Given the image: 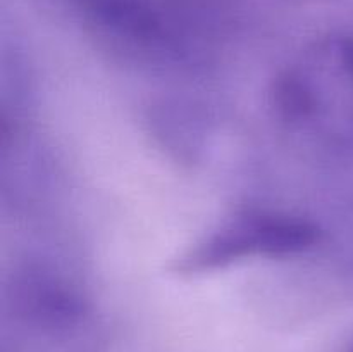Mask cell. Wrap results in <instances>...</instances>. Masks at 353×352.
<instances>
[{
    "label": "cell",
    "instance_id": "7a4b0ae2",
    "mask_svg": "<svg viewBox=\"0 0 353 352\" xmlns=\"http://www.w3.org/2000/svg\"><path fill=\"white\" fill-rule=\"evenodd\" d=\"M90 14L124 38L152 43L161 37L157 16L143 0H81Z\"/></svg>",
    "mask_w": 353,
    "mask_h": 352
},
{
    "label": "cell",
    "instance_id": "277c9868",
    "mask_svg": "<svg viewBox=\"0 0 353 352\" xmlns=\"http://www.w3.org/2000/svg\"><path fill=\"white\" fill-rule=\"evenodd\" d=\"M340 62L345 72L353 79V37L341 41L340 45Z\"/></svg>",
    "mask_w": 353,
    "mask_h": 352
},
{
    "label": "cell",
    "instance_id": "3957f363",
    "mask_svg": "<svg viewBox=\"0 0 353 352\" xmlns=\"http://www.w3.org/2000/svg\"><path fill=\"white\" fill-rule=\"evenodd\" d=\"M274 106L286 119H305L316 109V97L310 86L293 72L278 78L274 83Z\"/></svg>",
    "mask_w": 353,
    "mask_h": 352
},
{
    "label": "cell",
    "instance_id": "6da1fadb",
    "mask_svg": "<svg viewBox=\"0 0 353 352\" xmlns=\"http://www.w3.org/2000/svg\"><path fill=\"white\" fill-rule=\"evenodd\" d=\"M319 240V230L305 219L290 216H245L193 247L178 271L196 273L223 268L250 255H290L307 251Z\"/></svg>",
    "mask_w": 353,
    "mask_h": 352
}]
</instances>
